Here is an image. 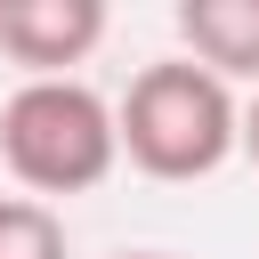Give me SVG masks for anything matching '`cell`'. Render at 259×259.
<instances>
[{"mask_svg": "<svg viewBox=\"0 0 259 259\" xmlns=\"http://www.w3.org/2000/svg\"><path fill=\"white\" fill-rule=\"evenodd\" d=\"M178 57L259 89V0H178Z\"/></svg>", "mask_w": 259, "mask_h": 259, "instance_id": "277c9868", "label": "cell"}, {"mask_svg": "<svg viewBox=\"0 0 259 259\" xmlns=\"http://www.w3.org/2000/svg\"><path fill=\"white\" fill-rule=\"evenodd\" d=\"M113 138H121V162L162 178V186H194L210 170L235 162V138H243V97L186 65V57H162V65H138L130 89L113 97Z\"/></svg>", "mask_w": 259, "mask_h": 259, "instance_id": "6da1fadb", "label": "cell"}, {"mask_svg": "<svg viewBox=\"0 0 259 259\" xmlns=\"http://www.w3.org/2000/svg\"><path fill=\"white\" fill-rule=\"evenodd\" d=\"M235 154H251V162H259V89L243 97V138H235Z\"/></svg>", "mask_w": 259, "mask_h": 259, "instance_id": "8992f818", "label": "cell"}, {"mask_svg": "<svg viewBox=\"0 0 259 259\" xmlns=\"http://www.w3.org/2000/svg\"><path fill=\"white\" fill-rule=\"evenodd\" d=\"M105 40V0H0V57L24 81H65Z\"/></svg>", "mask_w": 259, "mask_h": 259, "instance_id": "3957f363", "label": "cell"}, {"mask_svg": "<svg viewBox=\"0 0 259 259\" xmlns=\"http://www.w3.org/2000/svg\"><path fill=\"white\" fill-rule=\"evenodd\" d=\"M0 170L16 178V194L32 202H73L97 194L121 170V138H113V97H97L81 73L65 81H16L0 105Z\"/></svg>", "mask_w": 259, "mask_h": 259, "instance_id": "7a4b0ae2", "label": "cell"}, {"mask_svg": "<svg viewBox=\"0 0 259 259\" xmlns=\"http://www.w3.org/2000/svg\"><path fill=\"white\" fill-rule=\"evenodd\" d=\"M105 259H178V251H105Z\"/></svg>", "mask_w": 259, "mask_h": 259, "instance_id": "52a82bcc", "label": "cell"}, {"mask_svg": "<svg viewBox=\"0 0 259 259\" xmlns=\"http://www.w3.org/2000/svg\"><path fill=\"white\" fill-rule=\"evenodd\" d=\"M0 259H73L65 251V219L32 194H0Z\"/></svg>", "mask_w": 259, "mask_h": 259, "instance_id": "5b68a950", "label": "cell"}]
</instances>
